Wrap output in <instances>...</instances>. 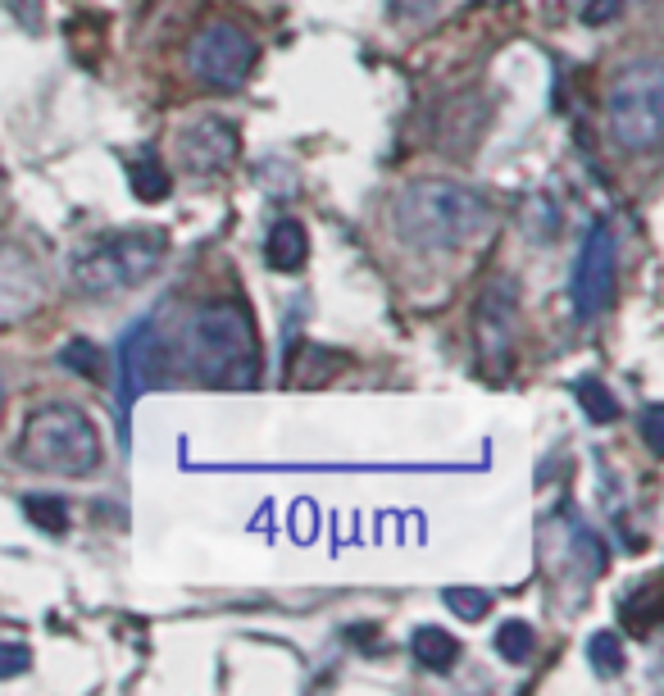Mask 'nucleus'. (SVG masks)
Listing matches in <instances>:
<instances>
[{
  "instance_id": "nucleus-19",
  "label": "nucleus",
  "mask_w": 664,
  "mask_h": 696,
  "mask_svg": "<svg viewBox=\"0 0 664 696\" xmlns=\"http://www.w3.org/2000/svg\"><path fill=\"white\" fill-rule=\"evenodd\" d=\"M446 606L459 619H482V614L492 610V597H488V591H478V587H451L446 591Z\"/></svg>"
},
{
  "instance_id": "nucleus-22",
  "label": "nucleus",
  "mask_w": 664,
  "mask_h": 696,
  "mask_svg": "<svg viewBox=\"0 0 664 696\" xmlns=\"http://www.w3.org/2000/svg\"><path fill=\"white\" fill-rule=\"evenodd\" d=\"M615 10H619V0H587V23H605V19H615Z\"/></svg>"
},
{
  "instance_id": "nucleus-8",
  "label": "nucleus",
  "mask_w": 664,
  "mask_h": 696,
  "mask_svg": "<svg viewBox=\"0 0 664 696\" xmlns=\"http://www.w3.org/2000/svg\"><path fill=\"white\" fill-rule=\"evenodd\" d=\"M173 146H177V160H183L187 173L214 178V173H228V169L237 164L242 137H237V123H233V119H223V114H196V119H187V123L173 133Z\"/></svg>"
},
{
  "instance_id": "nucleus-3",
  "label": "nucleus",
  "mask_w": 664,
  "mask_h": 696,
  "mask_svg": "<svg viewBox=\"0 0 664 696\" xmlns=\"http://www.w3.org/2000/svg\"><path fill=\"white\" fill-rule=\"evenodd\" d=\"M19 464L33 474H56V478H83L100 464V432L69 401H46L37 405L19 428Z\"/></svg>"
},
{
  "instance_id": "nucleus-9",
  "label": "nucleus",
  "mask_w": 664,
  "mask_h": 696,
  "mask_svg": "<svg viewBox=\"0 0 664 696\" xmlns=\"http://www.w3.org/2000/svg\"><path fill=\"white\" fill-rule=\"evenodd\" d=\"M156 369H160V332L156 323H133L127 338L119 342V437H123V447H127L133 405L156 382Z\"/></svg>"
},
{
  "instance_id": "nucleus-20",
  "label": "nucleus",
  "mask_w": 664,
  "mask_h": 696,
  "mask_svg": "<svg viewBox=\"0 0 664 696\" xmlns=\"http://www.w3.org/2000/svg\"><path fill=\"white\" fill-rule=\"evenodd\" d=\"M28 669H33V651L23 642H0V679L28 674Z\"/></svg>"
},
{
  "instance_id": "nucleus-17",
  "label": "nucleus",
  "mask_w": 664,
  "mask_h": 696,
  "mask_svg": "<svg viewBox=\"0 0 664 696\" xmlns=\"http://www.w3.org/2000/svg\"><path fill=\"white\" fill-rule=\"evenodd\" d=\"M496 651H501L509 664L528 660V656H532V628H528V624H519V619H509V624H501V633H496Z\"/></svg>"
},
{
  "instance_id": "nucleus-15",
  "label": "nucleus",
  "mask_w": 664,
  "mask_h": 696,
  "mask_svg": "<svg viewBox=\"0 0 664 696\" xmlns=\"http://www.w3.org/2000/svg\"><path fill=\"white\" fill-rule=\"evenodd\" d=\"M587 660H592V669H601L605 679L619 674V669H624V642H619V633L601 628V633L587 637Z\"/></svg>"
},
{
  "instance_id": "nucleus-21",
  "label": "nucleus",
  "mask_w": 664,
  "mask_h": 696,
  "mask_svg": "<svg viewBox=\"0 0 664 696\" xmlns=\"http://www.w3.org/2000/svg\"><path fill=\"white\" fill-rule=\"evenodd\" d=\"M660 405H651L647 410V447H651V455H664V432H660Z\"/></svg>"
},
{
  "instance_id": "nucleus-12",
  "label": "nucleus",
  "mask_w": 664,
  "mask_h": 696,
  "mask_svg": "<svg viewBox=\"0 0 664 696\" xmlns=\"http://www.w3.org/2000/svg\"><path fill=\"white\" fill-rule=\"evenodd\" d=\"M410 656H415L423 669H432V674H442V669L455 664L459 642H455L451 633H442V628H419V633L410 637Z\"/></svg>"
},
{
  "instance_id": "nucleus-13",
  "label": "nucleus",
  "mask_w": 664,
  "mask_h": 696,
  "mask_svg": "<svg viewBox=\"0 0 664 696\" xmlns=\"http://www.w3.org/2000/svg\"><path fill=\"white\" fill-rule=\"evenodd\" d=\"M127 183H133V192L142 200H164L169 187H173V178H169V169L156 160V155H133V160H127Z\"/></svg>"
},
{
  "instance_id": "nucleus-7",
  "label": "nucleus",
  "mask_w": 664,
  "mask_h": 696,
  "mask_svg": "<svg viewBox=\"0 0 664 696\" xmlns=\"http://www.w3.org/2000/svg\"><path fill=\"white\" fill-rule=\"evenodd\" d=\"M615 288H619V251H615V232L605 219L592 223V232L582 237L578 265H574V305L578 319H597L615 305Z\"/></svg>"
},
{
  "instance_id": "nucleus-1",
  "label": "nucleus",
  "mask_w": 664,
  "mask_h": 696,
  "mask_svg": "<svg viewBox=\"0 0 664 696\" xmlns=\"http://www.w3.org/2000/svg\"><path fill=\"white\" fill-rule=\"evenodd\" d=\"M392 223L401 242L419 251H459L492 223V210L474 187L446 178H419L392 200Z\"/></svg>"
},
{
  "instance_id": "nucleus-11",
  "label": "nucleus",
  "mask_w": 664,
  "mask_h": 696,
  "mask_svg": "<svg viewBox=\"0 0 664 696\" xmlns=\"http://www.w3.org/2000/svg\"><path fill=\"white\" fill-rule=\"evenodd\" d=\"M305 255H310L305 223H300V219H278V223L269 228V237H265V260H269V269L296 273V269L305 265Z\"/></svg>"
},
{
  "instance_id": "nucleus-5",
  "label": "nucleus",
  "mask_w": 664,
  "mask_h": 696,
  "mask_svg": "<svg viewBox=\"0 0 664 696\" xmlns=\"http://www.w3.org/2000/svg\"><path fill=\"white\" fill-rule=\"evenodd\" d=\"M610 137L624 150L647 155L664 137V69L660 60H632L605 96Z\"/></svg>"
},
{
  "instance_id": "nucleus-18",
  "label": "nucleus",
  "mask_w": 664,
  "mask_h": 696,
  "mask_svg": "<svg viewBox=\"0 0 664 696\" xmlns=\"http://www.w3.org/2000/svg\"><path fill=\"white\" fill-rule=\"evenodd\" d=\"M23 510H28V520L37 528H50V533H64L69 528V510L56 497H28V501H23Z\"/></svg>"
},
{
  "instance_id": "nucleus-4",
  "label": "nucleus",
  "mask_w": 664,
  "mask_h": 696,
  "mask_svg": "<svg viewBox=\"0 0 664 696\" xmlns=\"http://www.w3.org/2000/svg\"><path fill=\"white\" fill-rule=\"evenodd\" d=\"M164 255H169V232L127 228V232H114V237H100L96 246H87L78 255V265H73V278L91 296H114V292L146 282L160 269Z\"/></svg>"
},
{
  "instance_id": "nucleus-14",
  "label": "nucleus",
  "mask_w": 664,
  "mask_h": 696,
  "mask_svg": "<svg viewBox=\"0 0 664 696\" xmlns=\"http://www.w3.org/2000/svg\"><path fill=\"white\" fill-rule=\"evenodd\" d=\"M574 396L582 401V410H587V415H592L597 424L619 419V401L605 392V382H601V378H578V382H574Z\"/></svg>"
},
{
  "instance_id": "nucleus-2",
  "label": "nucleus",
  "mask_w": 664,
  "mask_h": 696,
  "mask_svg": "<svg viewBox=\"0 0 664 696\" xmlns=\"http://www.w3.org/2000/svg\"><path fill=\"white\" fill-rule=\"evenodd\" d=\"M183 365L210 387L260 382V338L237 301L200 305L183 332Z\"/></svg>"
},
{
  "instance_id": "nucleus-6",
  "label": "nucleus",
  "mask_w": 664,
  "mask_h": 696,
  "mask_svg": "<svg viewBox=\"0 0 664 696\" xmlns=\"http://www.w3.org/2000/svg\"><path fill=\"white\" fill-rule=\"evenodd\" d=\"M255 60H260V41L233 19L206 23V28L192 37V50H187L192 73L200 77V83H210L214 91H237L250 77Z\"/></svg>"
},
{
  "instance_id": "nucleus-16",
  "label": "nucleus",
  "mask_w": 664,
  "mask_h": 696,
  "mask_svg": "<svg viewBox=\"0 0 664 696\" xmlns=\"http://www.w3.org/2000/svg\"><path fill=\"white\" fill-rule=\"evenodd\" d=\"M60 365L73 369V374H83V378H106V351H100L96 342H69L60 351Z\"/></svg>"
},
{
  "instance_id": "nucleus-10",
  "label": "nucleus",
  "mask_w": 664,
  "mask_h": 696,
  "mask_svg": "<svg viewBox=\"0 0 664 696\" xmlns=\"http://www.w3.org/2000/svg\"><path fill=\"white\" fill-rule=\"evenodd\" d=\"M509 342H515V292H509V282H492L478 296V346L482 355H501L505 365Z\"/></svg>"
}]
</instances>
